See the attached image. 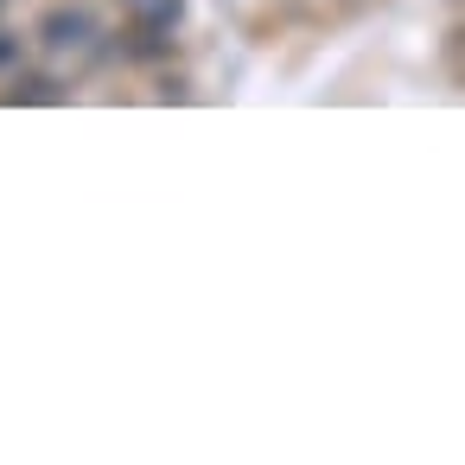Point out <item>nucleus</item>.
I'll return each instance as SVG.
<instances>
[{"instance_id":"2","label":"nucleus","mask_w":465,"mask_h":465,"mask_svg":"<svg viewBox=\"0 0 465 465\" xmlns=\"http://www.w3.org/2000/svg\"><path fill=\"white\" fill-rule=\"evenodd\" d=\"M0 64H14V39H0Z\"/></svg>"},{"instance_id":"1","label":"nucleus","mask_w":465,"mask_h":465,"mask_svg":"<svg viewBox=\"0 0 465 465\" xmlns=\"http://www.w3.org/2000/svg\"><path fill=\"white\" fill-rule=\"evenodd\" d=\"M96 33V14L90 7H58V14H45V45L52 52H71V45H84Z\"/></svg>"}]
</instances>
